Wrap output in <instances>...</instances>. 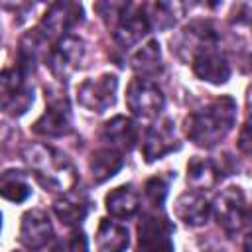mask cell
Segmentation results:
<instances>
[{
	"mask_svg": "<svg viewBox=\"0 0 252 252\" xmlns=\"http://www.w3.org/2000/svg\"><path fill=\"white\" fill-rule=\"evenodd\" d=\"M167 191H169V185L159 175L150 177L146 181V185H144V193H146L148 201L152 203V207H158V209H161V205H163V201L167 197Z\"/></svg>",
	"mask_w": 252,
	"mask_h": 252,
	"instance_id": "obj_26",
	"label": "cell"
},
{
	"mask_svg": "<svg viewBox=\"0 0 252 252\" xmlns=\"http://www.w3.org/2000/svg\"><path fill=\"white\" fill-rule=\"evenodd\" d=\"M217 41H219V32H217L215 24L211 20H195L189 26L183 28L177 45H181L183 49H187L189 51V57H191L197 49H201L205 45H213ZM181 47H177V51Z\"/></svg>",
	"mask_w": 252,
	"mask_h": 252,
	"instance_id": "obj_18",
	"label": "cell"
},
{
	"mask_svg": "<svg viewBox=\"0 0 252 252\" xmlns=\"http://www.w3.org/2000/svg\"><path fill=\"white\" fill-rule=\"evenodd\" d=\"M67 248H69V252H89V242H87L85 232L79 230V228H75V230L69 234Z\"/></svg>",
	"mask_w": 252,
	"mask_h": 252,
	"instance_id": "obj_28",
	"label": "cell"
},
{
	"mask_svg": "<svg viewBox=\"0 0 252 252\" xmlns=\"http://www.w3.org/2000/svg\"><path fill=\"white\" fill-rule=\"evenodd\" d=\"M132 69L142 75L144 79H154L163 71V61H161V49L156 39L146 41L130 59Z\"/></svg>",
	"mask_w": 252,
	"mask_h": 252,
	"instance_id": "obj_23",
	"label": "cell"
},
{
	"mask_svg": "<svg viewBox=\"0 0 252 252\" xmlns=\"http://www.w3.org/2000/svg\"><path fill=\"white\" fill-rule=\"evenodd\" d=\"M122 165H124L122 152H118L110 146L94 150L89 159V169H91L94 183H104L106 179L114 177L122 169Z\"/></svg>",
	"mask_w": 252,
	"mask_h": 252,
	"instance_id": "obj_20",
	"label": "cell"
},
{
	"mask_svg": "<svg viewBox=\"0 0 252 252\" xmlns=\"http://www.w3.org/2000/svg\"><path fill=\"white\" fill-rule=\"evenodd\" d=\"M236 120V100L232 96H217L195 108L185 118V134L199 148H215L232 130Z\"/></svg>",
	"mask_w": 252,
	"mask_h": 252,
	"instance_id": "obj_1",
	"label": "cell"
},
{
	"mask_svg": "<svg viewBox=\"0 0 252 252\" xmlns=\"http://www.w3.org/2000/svg\"><path fill=\"white\" fill-rule=\"evenodd\" d=\"M126 104L134 116L148 120V118H156L161 112L165 104V96L158 87V83H154L152 79L136 77L130 81L126 89Z\"/></svg>",
	"mask_w": 252,
	"mask_h": 252,
	"instance_id": "obj_7",
	"label": "cell"
},
{
	"mask_svg": "<svg viewBox=\"0 0 252 252\" xmlns=\"http://www.w3.org/2000/svg\"><path fill=\"white\" fill-rule=\"evenodd\" d=\"M238 150L246 156H252V114L244 120L242 128H240V134H238Z\"/></svg>",
	"mask_w": 252,
	"mask_h": 252,
	"instance_id": "obj_27",
	"label": "cell"
},
{
	"mask_svg": "<svg viewBox=\"0 0 252 252\" xmlns=\"http://www.w3.org/2000/svg\"><path fill=\"white\" fill-rule=\"evenodd\" d=\"M24 159L35 179L47 191H67L77 179L75 167L69 158L55 148L43 144H30L24 150Z\"/></svg>",
	"mask_w": 252,
	"mask_h": 252,
	"instance_id": "obj_2",
	"label": "cell"
},
{
	"mask_svg": "<svg viewBox=\"0 0 252 252\" xmlns=\"http://www.w3.org/2000/svg\"><path fill=\"white\" fill-rule=\"evenodd\" d=\"M12 252H18V250H12Z\"/></svg>",
	"mask_w": 252,
	"mask_h": 252,
	"instance_id": "obj_31",
	"label": "cell"
},
{
	"mask_svg": "<svg viewBox=\"0 0 252 252\" xmlns=\"http://www.w3.org/2000/svg\"><path fill=\"white\" fill-rule=\"evenodd\" d=\"M219 179H220V171H219V167L213 159L201 158V156H195V158L189 159V163H187V183L195 191L203 193V191L215 187Z\"/></svg>",
	"mask_w": 252,
	"mask_h": 252,
	"instance_id": "obj_21",
	"label": "cell"
},
{
	"mask_svg": "<svg viewBox=\"0 0 252 252\" xmlns=\"http://www.w3.org/2000/svg\"><path fill=\"white\" fill-rule=\"evenodd\" d=\"M104 205H106V211H108L110 217L126 220V219H132L138 213L140 195L130 183L118 185L104 197Z\"/></svg>",
	"mask_w": 252,
	"mask_h": 252,
	"instance_id": "obj_19",
	"label": "cell"
},
{
	"mask_svg": "<svg viewBox=\"0 0 252 252\" xmlns=\"http://www.w3.org/2000/svg\"><path fill=\"white\" fill-rule=\"evenodd\" d=\"M53 238V226L41 209H32L22 217L20 224V242L28 250H41L47 246V242Z\"/></svg>",
	"mask_w": 252,
	"mask_h": 252,
	"instance_id": "obj_14",
	"label": "cell"
},
{
	"mask_svg": "<svg viewBox=\"0 0 252 252\" xmlns=\"http://www.w3.org/2000/svg\"><path fill=\"white\" fill-rule=\"evenodd\" d=\"M173 226L158 213H144L138 222L136 252H173Z\"/></svg>",
	"mask_w": 252,
	"mask_h": 252,
	"instance_id": "obj_8",
	"label": "cell"
},
{
	"mask_svg": "<svg viewBox=\"0 0 252 252\" xmlns=\"http://www.w3.org/2000/svg\"><path fill=\"white\" fill-rule=\"evenodd\" d=\"M45 100H47V108L33 122L32 130L43 138L67 136L71 132L73 120H71V108H69V100H67L65 93L45 89Z\"/></svg>",
	"mask_w": 252,
	"mask_h": 252,
	"instance_id": "obj_3",
	"label": "cell"
},
{
	"mask_svg": "<svg viewBox=\"0 0 252 252\" xmlns=\"http://www.w3.org/2000/svg\"><path fill=\"white\" fill-rule=\"evenodd\" d=\"M191 67L199 79L211 85H224L230 79V65L217 43L197 49L191 55Z\"/></svg>",
	"mask_w": 252,
	"mask_h": 252,
	"instance_id": "obj_11",
	"label": "cell"
},
{
	"mask_svg": "<svg viewBox=\"0 0 252 252\" xmlns=\"http://www.w3.org/2000/svg\"><path fill=\"white\" fill-rule=\"evenodd\" d=\"M102 140L110 148H114V150L124 154V152H130L136 146V142H138V128H136L132 118L118 114V116H114V118L104 122V126H102Z\"/></svg>",
	"mask_w": 252,
	"mask_h": 252,
	"instance_id": "obj_16",
	"label": "cell"
},
{
	"mask_svg": "<svg viewBox=\"0 0 252 252\" xmlns=\"http://www.w3.org/2000/svg\"><path fill=\"white\" fill-rule=\"evenodd\" d=\"M118 77L114 73H102L98 77H89L77 87V102L91 112H104L116 102Z\"/></svg>",
	"mask_w": 252,
	"mask_h": 252,
	"instance_id": "obj_6",
	"label": "cell"
},
{
	"mask_svg": "<svg viewBox=\"0 0 252 252\" xmlns=\"http://www.w3.org/2000/svg\"><path fill=\"white\" fill-rule=\"evenodd\" d=\"M83 20V6L75 4V2H55L49 6V10L45 12L41 24L37 26V30L45 35V39H61L65 35H69L67 32L73 30L79 22Z\"/></svg>",
	"mask_w": 252,
	"mask_h": 252,
	"instance_id": "obj_9",
	"label": "cell"
},
{
	"mask_svg": "<svg viewBox=\"0 0 252 252\" xmlns=\"http://www.w3.org/2000/svg\"><path fill=\"white\" fill-rule=\"evenodd\" d=\"M173 211H175V217L179 220H183L185 224L201 226L209 220V217L213 213V205L207 201V197L201 191L189 189V191H183L175 199Z\"/></svg>",
	"mask_w": 252,
	"mask_h": 252,
	"instance_id": "obj_15",
	"label": "cell"
},
{
	"mask_svg": "<svg viewBox=\"0 0 252 252\" xmlns=\"http://www.w3.org/2000/svg\"><path fill=\"white\" fill-rule=\"evenodd\" d=\"M152 30L150 20L146 16V8L138 6V4H130L126 6L124 14L116 20L114 24V32L112 37L114 41L122 47V49H130L134 47L138 41H142V37Z\"/></svg>",
	"mask_w": 252,
	"mask_h": 252,
	"instance_id": "obj_12",
	"label": "cell"
},
{
	"mask_svg": "<svg viewBox=\"0 0 252 252\" xmlns=\"http://www.w3.org/2000/svg\"><path fill=\"white\" fill-rule=\"evenodd\" d=\"M0 104L10 116H22L33 104V89L28 83V75L16 65L4 69L0 77Z\"/></svg>",
	"mask_w": 252,
	"mask_h": 252,
	"instance_id": "obj_4",
	"label": "cell"
},
{
	"mask_svg": "<svg viewBox=\"0 0 252 252\" xmlns=\"http://www.w3.org/2000/svg\"><path fill=\"white\" fill-rule=\"evenodd\" d=\"M246 203L244 193L238 185L224 187L213 201V215L219 222V226L228 234H238L246 224Z\"/></svg>",
	"mask_w": 252,
	"mask_h": 252,
	"instance_id": "obj_5",
	"label": "cell"
},
{
	"mask_svg": "<svg viewBox=\"0 0 252 252\" xmlns=\"http://www.w3.org/2000/svg\"><path fill=\"white\" fill-rule=\"evenodd\" d=\"M0 193L4 199L12 201V203H24L32 195L26 173H22L18 169H6L0 175Z\"/></svg>",
	"mask_w": 252,
	"mask_h": 252,
	"instance_id": "obj_24",
	"label": "cell"
},
{
	"mask_svg": "<svg viewBox=\"0 0 252 252\" xmlns=\"http://www.w3.org/2000/svg\"><path fill=\"white\" fill-rule=\"evenodd\" d=\"M67 250H69V248H67V244H63V242H57V244H55V248H53L51 252H67Z\"/></svg>",
	"mask_w": 252,
	"mask_h": 252,
	"instance_id": "obj_30",
	"label": "cell"
},
{
	"mask_svg": "<svg viewBox=\"0 0 252 252\" xmlns=\"http://www.w3.org/2000/svg\"><path fill=\"white\" fill-rule=\"evenodd\" d=\"M85 59V43L83 39L75 35H65L53 43L49 49V69L57 79H67L71 73H75Z\"/></svg>",
	"mask_w": 252,
	"mask_h": 252,
	"instance_id": "obj_10",
	"label": "cell"
},
{
	"mask_svg": "<svg viewBox=\"0 0 252 252\" xmlns=\"http://www.w3.org/2000/svg\"><path fill=\"white\" fill-rule=\"evenodd\" d=\"M144 8H146V16L150 20V26L152 28L156 26L159 30L171 28L183 10V6L177 2H154V4H148Z\"/></svg>",
	"mask_w": 252,
	"mask_h": 252,
	"instance_id": "obj_25",
	"label": "cell"
},
{
	"mask_svg": "<svg viewBox=\"0 0 252 252\" xmlns=\"http://www.w3.org/2000/svg\"><path fill=\"white\" fill-rule=\"evenodd\" d=\"M89 209H91V201L87 199L85 193H79V191H67L63 193V197H59L53 203L55 217L67 226L81 224L89 215Z\"/></svg>",
	"mask_w": 252,
	"mask_h": 252,
	"instance_id": "obj_17",
	"label": "cell"
},
{
	"mask_svg": "<svg viewBox=\"0 0 252 252\" xmlns=\"http://www.w3.org/2000/svg\"><path fill=\"white\" fill-rule=\"evenodd\" d=\"M130 244L128 228L120 222L102 219L96 228V250L98 252H124Z\"/></svg>",
	"mask_w": 252,
	"mask_h": 252,
	"instance_id": "obj_22",
	"label": "cell"
},
{
	"mask_svg": "<svg viewBox=\"0 0 252 252\" xmlns=\"http://www.w3.org/2000/svg\"><path fill=\"white\" fill-rule=\"evenodd\" d=\"M173 150H177V136L173 122L169 118H161L148 128L142 142V156L148 163H152L171 154Z\"/></svg>",
	"mask_w": 252,
	"mask_h": 252,
	"instance_id": "obj_13",
	"label": "cell"
},
{
	"mask_svg": "<svg viewBox=\"0 0 252 252\" xmlns=\"http://www.w3.org/2000/svg\"><path fill=\"white\" fill-rule=\"evenodd\" d=\"M246 238H244V252H252V207L246 213Z\"/></svg>",
	"mask_w": 252,
	"mask_h": 252,
	"instance_id": "obj_29",
	"label": "cell"
}]
</instances>
